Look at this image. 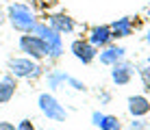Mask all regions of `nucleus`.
Segmentation results:
<instances>
[{
  "label": "nucleus",
  "mask_w": 150,
  "mask_h": 130,
  "mask_svg": "<svg viewBox=\"0 0 150 130\" xmlns=\"http://www.w3.org/2000/svg\"><path fill=\"white\" fill-rule=\"evenodd\" d=\"M33 35H39L41 41L46 44V50H48V59H52L57 61L61 54H63V35L61 33H57L54 28H50L48 22H39L37 20V24L33 26Z\"/></svg>",
  "instance_id": "1"
},
{
  "label": "nucleus",
  "mask_w": 150,
  "mask_h": 130,
  "mask_svg": "<svg viewBox=\"0 0 150 130\" xmlns=\"http://www.w3.org/2000/svg\"><path fill=\"white\" fill-rule=\"evenodd\" d=\"M7 18L11 22V26L15 30H20V33H33V26L37 24V18H35L33 9L28 4H22V2L11 4L7 11Z\"/></svg>",
  "instance_id": "2"
},
{
  "label": "nucleus",
  "mask_w": 150,
  "mask_h": 130,
  "mask_svg": "<svg viewBox=\"0 0 150 130\" xmlns=\"http://www.w3.org/2000/svg\"><path fill=\"white\" fill-rule=\"evenodd\" d=\"M9 74L15 78H37L41 74V65L30 56H13L9 59Z\"/></svg>",
  "instance_id": "3"
},
{
  "label": "nucleus",
  "mask_w": 150,
  "mask_h": 130,
  "mask_svg": "<svg viewBox=\"0 0 150 130\" xmlns=\"http://www.w3.org/2000/svg\"><path fill=\"white\" fill-rule=\"evenodd\" d=\"M37 104H39V111L48 119H52V122H65L68 119V111L63 108V104L57 100L52 93H39Z\"/></svg>",
  "instance_id": "4"
},
{
  "label": "nucleus",
  "mask_w": 150,
  "mask_h": 130,
  "mask_svg": "<svg viewBox=\"0 0 150 130\" xmlns=\"http://www.w3.org/2000/svg\"><path fill=\"white\" fill-rule=\"evenodd\" d=\"M20 50L24 52V56H30L35 61H41L48 56V50H46V44L41 41L39 35H33V33H24L20 37Z\"/></svg>",
  "instance_id": "5"
},
{
  "label": "nucleus",
  "mask_w": 150,
  "mask_h": 130,
  "mask_svg": "<svg viewBox=\"0 0 150 130\" xmlns=\"http://www.w3.org/2000/svg\"><path fill=\"white\" fill-rule=\"evenodd\" d=\"M70 50H72V54H74V59H79L81 63H85V65H89L98 56V48L91 46L87 39H74Z\"/></svg>",
  "instance_id": "6"
},
{
  "label": "nucleus",
  "mask_w": 150,
  "mask_h": 130,
  "mask_svg": "<svg viewBox=\"0 0 150 130\" xmlns=\"http://www.w3.org/2000/svg\"><path fill=\"white\" fill-rule=\"evenodd\" d=\"M133 74H135V65L128 63V61H117L115 65H111V80L115 82L117 87L128 85L133 80Z\"/></svg>",
  "instance_id": "7"
},
{
  "label": "nucleus",
  "mask_w": 150,
  "mask_h": 130,
  "mask_svg": "<svg viewBox=\"0 0 150 130\" xmlns=\"http://www.w3.org/2000/svg\"><path fill=\"white\" fill-rule=\"evenodd\" d=\"M46 22H48L50 28H54L57 33H61V35H70V33L76 30L74 18H70V15H65V13H52V15H48Z\"/></svg>",
  "instance_id": "8"
},
{
  "label": "nucleus",
  "mask_w": 150,
  "mask_h": 130,
  "mask_svg": "<svg viewBox=\"0 0 150 130\" xmlns=\"http://www.w3.org/2000/svg\"><path fill=\"white\" fill-rule=\"evenodd\" d=\"M91 46H96L98 50H102L105 46H109L113 41V35H111V28L109 26H94L89 30V37H87Z\"/></svg>",
  "instance_id": "9"
},
{
  "label": "nucleus",
  "mask_w": 150,
  "mask_h": 130,
  "mask_svg": "<svg viewBox=\"0 0 150 130\" xmlns=\"http://www.w3.org/2000/svg\"><path fill=\"white\" fill-rule=\"evenodd\" d=\"M91 124H94L96 128H100V130H122V124L115 115H105V113H100V111L91 113Z\"/></svg>",
  "instance_id": "10"
},
{
  "label": "nucleus",
  "mask_w": 150,
  "mask_h": 130,
  "mask_svg": "<svg viewBox=\"0 0 150 130\" xmlns=\"http://www.w3.org/2000/svg\"><path fill=\"white\" fill-rule=\"evenodd\" d=\"M124 54H126V50L122 48V46H105L100 52H98V56H100V63L102 65H115L117 61H122L124 59Z\"/></svg>",
  "instance_id": "11"
},
{
  "label": "nucleus",
  "mask_w": 150,
  "mask_h": 130,
  "mask_svg": "<svg viewBox=\"0 0 150 130\" xmlns=\"http://www.w3.org/2000/svg\"><path fill=\"white\" fill-rule=\"evenodd\" d=\"M15 89H18V78L13 74H4L0 78V104H7L9 100H13Z\"/></svg>",
  "instance_id": "12"
},
{
  "label": "nucleus",
  "mask_w": 150,
  "mask_h": 130,
  "mask_svg": "<svg viewBox=\"0 0 150 130\" xmlns=\"http://www.w3.org/2000/svg\"><path fill=\"white\" fill-rule=\"evenodd\" d=\"M128 113L133 117H144L150 113V100L146 96H131L128 98Z\"/></svg>",
  "instance_id": "13"
},
{
  "label": "nucleus",
  "mask_w": 150,
  "mask_h": 130,
  "mask_svg": "<svg viewBox=\"0 0 150 130\" xmlns=\"http://www.w3.org/2000/svg\"><path fill=\"white\" fill-rule=\"evenodd\" d=\"M109 28H111L113 39H124L128 35H133V20L131 18H120L113 24H109Z\"/></svg>",
  "instance_id": "14"
},
{
  "label": "nucleus",
  "mask_w": 150,
  "mask_h": 130,
  "mask_svg": "<svg viewBox=\"0 0 150 130\" xmlns=\"http://www.w3.org/2000/svg\"><path fill=\"white\" fill-rule=\"evenodd\" d=\"M68 76H70V74H65V72H61V70L48 72V76H46V80H48V87H50L52 91L61 89V87L65 85V80H68Z\"/></svg>",
  "instance_id": "15"
},
{
  "label": "nucleus",
  "mask_w": 150,
  "mask_h": 130,
  "mask_svg": "<svg viewBox=\"0 0 150 130\" xmlns=\"http://www.w3.org/2000/svg\"><path fill=\"white\" fill-rule=\"evenodd\" d=\"M139 76H142V80H144V85L150 89V61L148 63H144L142 67H139Z\"/></svg>",
  "instance_id": "16"
},
{
  "label": "nucleus",
  "mask_w": 150,
  "mask_h": 130,
  "mask_svg": "<svg viewBox=\"0 0 150 130\" xmlns=\"http://www.w3.org/2000/svg\"><path fill=\"white\" fill-rule=\"evenodd\" d=\"M65 85H70L74 91H85V89H87V87H85V82H83V80H79V78H74V76H68Z\"/></svg>",
  "instance_id": "17"
},
{
  "label": "nucleus",
  "mask_w": 150,
  "mask_h": 130,
  "mask_svg": "<svg viewBox=\"0 0 150 130\" xmlns=\"http://www.w3.org/2000/svg\"><path fill=\"white\" fill-rule=\"evenodd\" d=\"M131 130H150V128H148V124L144 122L142 117H133V122H131Z\"/></svg>",
  "instance_id": "18"
},
{
  "label": "nucleus",
  "mask_w": 150,
  "mask_h": 130,
  "mask_svg": "<svg viewBox=\"0 0 150 130\" xmlns=\"http://www.w3.org/2000/svg\"><path fill=\"white\" fill-rule=\"evenodd\" d=\"M18 130H35L33 119H22V122L18 124Z\"/></svg>",
  "instance_id": "19"
},
{
  "label": "nucleus",
  "mask_w": 150,
  "mask_h": 130,
  "mask_svg": "<svg viewBox=\"0 0 150 130\" xmlns=\"http://www.w3.org/2000/svg\"><path fill=\"white\" fill-rule=\"evenodd\" d=\"M0 130H18V126H13L11 122H0Z\"/></svg>",
  "instance_id": "20"
},
{
  "label": "nucleus",
  "mask_w": 150,
  "mask_h": 130,
  "mask_svg": "<svg viewBox=\"0 0 150 130\" xmlns=\"http://www.w3.org/2000/svg\"><path fill=\"white\" fill-rule=\"evenodd\" d=\"M4 20H7V15H4L2 11H0V24H2V22H4Z\"/></svg>",
  "instance_id": "21"
},
{
  "label": "nucleus",
  "mask_w": 150,
  "mask_h": 130,
  "mask_svg": "<svg viewBox=\"0 0 150 130\" xmlns=\"http://www.w3.org/2000/svg\"><path fill=\"white\" fill-rule=\"evenodd\" d=\"M146 41H148V44H150V28H148V35H146Z\"/></svg>",
  "instance_id": "22"
},
{
  "label": "nucleus",
  "mask_w": 150,
  "mask_h": 130,
  "mask_svg": "<svg viewBox=\"0 0 150 130\" xmlns=\"http://www.w3.org/2000/svg\"><path fill=\"white\" fill-rule=\"evenodd\" d=\"M50 130H52V128H50Z\"/></svg>",
  "instance_id": "23"
}]
</instances>
